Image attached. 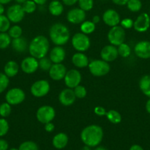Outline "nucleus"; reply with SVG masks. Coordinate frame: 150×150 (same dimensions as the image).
Instances as JSON below:
<instances>
[{"label": "nucleus", "mask_w": 150, "mask_h": 150, "mask_svg": "<svg viewBox=\"0 0 150 150\" xmlns=\"http://www.w3.org/2000/svg\"><path fill=\"white\" fill-rule=\"evenodd\" d=\"M104 136V132L101 126L91 125L81 131L80 139L82 143L90 147H96L101 142Z\"/></svg>", "instance_id": "1"}, {"label": "nucleus", "mask_w": 150, "mask_h": 150, "mask_svg": "<svg viewBox=\"0 0 150 150\" xmlns=\"http://www.w3.org/2000/svg\"><path fill=\"white\" fill-rule=\"evenodd\" d=\"M50 43L48 38L44 35H38L32 38L29 43L28 51L32 57L40 59L46 57L49 51Z\"/></svg>", "instance_id": "2"}, {"label": "nucleus", "mask_w": 150, "mask_h": 150, "mask_svg": "<svg viewBox=\"0 0 150 150\" xmlns=\"http://www.w3.org/2000/svg\"><path fill=\"white\" fill-rule=\"evenodd\" d=\"M49 38L56 45H66L70 39V31L65 24L56 23L51 25L49 32Z\"/></svg>", "instance_id": "3"}, {"label": "nucleus", "mask_w": 150, "mask_h": 150, "mask_svg": "<svg viewBox=\"0 0 150 150\" xmlns=\"http://www.w3.org/2000/svg\"><path fill=\"white\" fill-rule=\"evenodd\" d=\"M88 67L91 74L96 77L106 76L110 70V64L102 59L92 60L89 62Z\"/></svg>", "instance_id": "4"}, {"label": "nucleus", "mask_w": 150, "mask_h": 150, "mask_svg": "<svg viewBox=\"0 0 150 150\" xmlns=\"http://www.w3.org/2000/svg\"><path fill=\"white\" fill-rule=\"evenodd\" d=\"M71 45L78 52H85L91 46L89 37L82 32H77L71 38Z\"/></svg>", "instance_id": "5"}, {"label": "nucleus", "mask_w": 150, "mask_h": 150, "mask_svg": "<svg viewBox=\"0 0 150 150\" xmlns=\"http://www.w3.org/2000/svg\"><path fill=\"white\" fill-rule=\"evenodd\" d=\"M107 40L111 45L119 46V45L124 42L125 29L119 25L113 26L108 31Z\"/></svg>", "instance_id": "6"}, {"label": "nucleus", "mask_w": 150, "mask_h": 150, "mask_svg": "<svg viewBox=\"0 0 150 150\" xmlns=\"http://www.w3.org/2000/svg\"><path fill=\"white\" fill-rule=\"evenodd\" d=\"M26 98L23 89L19 87L11 88L5 94V100L11 105H17L22 103Z\"/></svg>", "instance_id": "7"}, {"label": "nucleus", "mask_w": 150, "mask_h": 150, "mask_svg": "<svg viewBox=\"0 0 150 150\" xmlns=\"http://www.w3.org/2000/svg\"><path fill=\"white\" fill-rule=\"evenodd\" d=\"M55 115V110L51 105H42L36 111L37 120L44 125L52 122Z\"/></svg>", "instance_id": "8"}, {"label": "nucleus", "mask_w": 150, "mask_h": 150, "mask_svg": "<svg viewBox=\"0 0 150 150\" xmlns=\"http://www.w3.org/2000/svg\"><path fill=\"white\" fill-rule=\"evenodd\" d=\"M49 82L45 79H41L34 82L30 87V92L35 98H43L48 95L50 91Z\"/></svg>", "instance_id": "9"}, {"label": "nucleus", "mask_w": 150, "mask_h": 150, "mask_svg": "<svg viewBox=\"0 0 150 150\" xmlns=\"http://www.w3.org/2000/svg\"><path fill=\"white\" fill-rule=\"evenodd\" d=\"M22 5L20 4H14L8 7L6 11V16L11 23H19L21 21L25 16Z\"/></svg>", "instance_id": "10"}, {"label": "nucleus", "mask_w": 150, "mask_h": 150, "mask_svg": "<svg viewBox=\"0 0 150 150\" xmlns=\"http://www.w3.org/2000/svg\"><path fill=\"white\" fill-rule=\"evenodd\" d=\"M63 80L65 84L68 88L73 89L74 88L80 84L82 81V75L80 72L76 69H71L67 70Z\"/></svg>", "instance_id": "11"}, {"label": "nucleus", "mask_w": 150, "mask_h": 150, "mask_svg": "<svg viewBox=\"0 0 150 150\" xmlns=\"http://www.w3.org/2000/svg\"><path fill=\"white\" fill-rule=\"evenodd\" d=\"M86 12L79 7H74L69 10L66 15V18L72 24H79L85 21Z\"/></svg>", "instance_id": "12"}, {"label": "nucleus", "mask_w": 150, "mask_h": 150, "mask_svg": "<svg viewBox=\"0 0 150 150\" xmlns=\"http://www.w3.org/2000/svg\"><path fill=\"white\" fill-rule=\"evenodd\" d=\"M150 27V16L146 13H142L134 21L133 28L136 32H145Z\"/></svg>", "instance_id": "13"}, {"label": "nucleus", "mask_w": 150, "mask_h": 150, "mask_svg": "<svg viewBox=\"0 0 150 150\" xmlns=\"http://www.w3.org/2000/svg\"><path fill=\"white\" fill-rule=\"evenodd\" d=\"M20 67L24 73L32 74L35 72H36L38 69L39 68L38 59L32 57V56L25 57L21 62Z\"/></svg>", "instance_id": "14"}, {"label": "nucleus", "mask_w": 150, "mask_h": 150, "mask_svg": "<svg viewBox=\"0 0 150 150\" xmlns=\"http://www.w3.org/2000/svg\"><path fill=\"white\" fill-rule=\"evenodd\" d=\"M135 55L142 59H150V42L148 40H141L135 44L134 47Z\"/></svg>", "instance_id": "15"}, {"label": "nucleus", "mask_w": 150, "mask_h": 150, "mask_svg": "<svg viewBox=\"0 0 150 150\" xmlns=\"http://www.w3.org/2000/svg\"><path fill=\"white\" fill-rule=\"evenodd\" d=\"M102 20L107 26L113 27L117 26L121 22L120 15L114 9H107L102 15Z\"/></svg>", "instance_id": "16"}, {"label": "nucleus", "mask_w": 150, "mask_h": 150, "mask_svg": "<svg viewBox=\"0 0 150 150\" xmlns=\"http://www.w3.org/2000/svg\"><path fill=\"white\" fill-rule=\"evenodd\" d=\"M67 72L66 66L62 63L52 64L51 68L49 70V76L53 81H61L64 79Z\"/></svg>", "instance_id": "17"}, {"label": "nucleus", "mask_w": 150, "mask_h": 150, "mask_svg": "<svg viewBox=\"0 0 150 150\" xmlns=\"http://www.w3.org/2000/svg\"><path fill=\"white\" fill-rule=\"evenodd\" d=\"M119 53L116 46L111 45H107L102 48L100 52L101 59L107 62H111L118 58Z\"/></svg>", "instance_id": "18"}, {"label": "nucleus", "mask_w": 150, "mask_h": 150, "mask_svg": "<svg viewBox=\"0 0 150 150\" xmlns=\"http://www.w3.org/2000/svg\"><path fill=\"white\" fill-rule=\"evenodd\" d=\"M58 99L61 105L64 106H70L74 103L76 98L73 89L67 87L60 92Z\"/></svg>", "instance_id": "19"}, {"label": "nucleus", "mask_w": 150, "mask_h": 150, "mask_svg": "<svg viewBox=\"0 0 150 150\" xmlns=\"http://www.w3.org/2000/svg\"><path fill=\"white\" fill-rule=\"evenodd\" d=\"M66 51L60 45H56L51 48L49 53V59L53 64L62 63L66 58Z\"/></svg>", "instance_id": "20"}, {"label": "nucleus", "mask_w": 150, "mask_h": 150, "mask_svg": "<svg viewBox=\"0 0 150 150\" xmlns=\"http://www.w3.org/2000/svg\"><path fill=\"white\" fill-rule=\"evenodd\" d=\"M71 62L77 68H84L88 66L89 59L83 52H76L72 56Z\"/></svg>", "instance_id": "21"}, {"label": "nucleus", "mask_w": 150, "mask_h": 150, "mask_svg": "<svg viewBox=\"0 0 150 150\" xmlns=\"http://www.w3.org/2000/svg\"><path fill=\"white\" fill-rule=\"evenodd\" d=\"M16 52L17 53H24L28 50V44L27 40L24 37L12 39L11 45H10Z\"/></svg>", "instance_id": "22"}, {"label": "nucleus", "mask_w": 150, "mask_h": 150, "mask_svg": "<svg viewBox=\"0 0 150 150\" xmlns=\"http://www.w3.org/2000/svg\"><path fill=\"white\" fill-rule=\"evenodd\" d=\"M69 143V136L64 133L56 134L52 139V145L57 149H62L66 147Z\"/></svg>", "instance_id": "23"}, {"label": "nucleus", "mask_w": 150, "mask_h": 150, "mask_svg": "<svg viewBox=\"0 0 150 150\" xmlns=\"http://www.w3.org/2000/svg\"><path fill=\"white\" fill-rule=\"evenodd\" d=\"M19 71V65L14 60H10L4 66V73L9 78H13Z\"/></svg>", "instance_id": "24"}, {"label": "nucleus", "mask_w": 150, "mask_h": 150, "mask_svg": "<svg viewBox=\"0 0 150 150\" xmlns=\"http://www.w3.org/2000/svg\"><path fill=\"white\" fill-rule=\"evenodd\" d=\"M48 10L53 16H59L62 15L64 10V7L60 0H51L48 6Z\"/></svg>", "instance_id": "25"}, {"label": "nucleus", "mask_w": 150, "mask_h": 150, "mask_svg": "<svg viewBox=\"0 0 150 150\" xmlns=\"http://www.w3.org/2000/svg\"><path fill=\"white\" fill-rule=\"evenodd\" d=\"M139 89L147 98H150V75H144L140 79Z\"/></svg>", "instance_id": "26"}, {"label": "nucleus", "mask_w": 150, "mask_h": 150, "mask_svg": "<svg viewBox=\"0 0 150 150\" xmlns=\"http://www.w3.org/2000/svg\"><path fill=\"white\" fill-rule=\"evenodd\" d=\"M96 29V24L92 21H84L80 25L81 32L88 35L92 34Z\"/></svg>", "instance_id": "27"}, {"label": "nucleus", "mask_w": 150, "mask_h": 150, "mask_svg": "<svg viewBox=\"0 0 150 150\" xmlns=\"http://www.w3.org/2000/svg\"><path fill=\"white\" fill-rule=\"evenodd\" d=\"M106 117L108 121L113 124H119L122 120V117L119 112L116 110H110L106 113Z\"/></svg>", "instance_id": "28"}, {"label": "nucleus", "mask_w": 150, "mask_h": 150, "mask_svg": "<svg viewBox=\"0 0 150 150\" xmlns=\"http://www.w3.org/2000/svg\"><path fill=\"white\" fill-rule=\"evenodd\" d=\"M12 38L7 32H0V49H6L11 45Z\"/></svg>", "instance_id": "29"}, {"label": "nucleus", "mask_w": 150, "mask_h": 150, "mask_svg": "<svg viewBox=\"0 0 150 150\" xmlns=\"http://www.w3.org/2000/svg\"><path fill=\"white\" fill-rule=\"evenodd\" d=\"M142 2L141 0H129L126 4L127 9L132 13H138L142 8Z\"/></svg>", "instance_id": "30"}, {"label": "nucleus", "mask_w": 150, "mask_h": 150, "mask_svg": "<svg viewBox=\"0 0 150 150\" xmlns=\"http://www.w3.org/2000/svg\"><path fill=\"white\" fill-rule=\"evenodd\" d=\"M118 49V53H119V55L121 56L123 58H127L128 57H129L131 54V48L128 44L123 42L121 45H119L117 48Z\"/></svg>", "instance_id": "31"}, {"label": "nucleus", "mask_w": 150, "mask_h": 150, "mask_svg": "<svg viewBox=\"0 0 150 150\" xmlns=\"http://www.w3.org/2000/svg\"><path fill=\"white\" fill-rule=\"evenodd\" d=\"M7 33L10 35V38L12 39H15V38H20L22 36V33H23V30L22 28L19 25H14V26H10L9 30L7 31Z\"/></svg>", "instance_id": "32"}, {"label": "nucleus", "mask_w": 150, "mask_h": 150, "mask_svg": "<svg viewBox=\"0 0 150 150\" xmlns=\"http://www.w3.org/2000/svg\"><path fill=\"white\" fill-rule=\"evenodd\" d=\"M21 5L22 7H23L24 11L25 12V13H27V14L33 13L37 9V4L32 0H26Z\"/></svg>", "instance_id": "33"}, {"label": "nucleus", "mask_w": 150, "mask_h": 150, "mask_svg": "<svg viewBox=\"0 0 150 150\" xmlns=\"http://www.w3.org/2000/svg\"><path fill=\"white\" fill-rule=\"evenodd\" d=\"M12 105L8 103L4 102L0 104V117L7 118L10 115L12 111Z\"/></svg>", "instance_id": "34"}, {"label": "nucleus", "mask_w": 150, "mask_h": 150, "mask_svg": "<svg viewBox=\"0 0 150 150\" xmlns=\"http://www.w3.org/2000/svg\"><path fill=\"white\" fill-rule=\"evenodd\" d=\"M38 64H39V68L41 70L45 72H49V70L51 68L53 63L51 62L49 58H47L46 57H44L43 58L38 59Z\"/></svg>", "instance_id": "35"}, {"label": "nucleus", "mask_w": 150, "mask_h": 150, "mask_svg": "<svg viewBox=\"0 0 150 150\" xmlns=\"http://www.w3.org/2000/svg\"><path fill=\"white\" fill-rule=\"evenodd\" d=\"M10 21L5 15H0V32H7L10 28Z\"/></svg>", "instance_id": "36"}, {"label": "nucleus", "mask_w": 150, "mask_h": 150, "mask_svg": "<svg viewBox=\"0 0 150 150\" xmlns=\"http://www.w3.org/2000/svg\"><path fill=\"white\" fill-rule=\"evenodd\" d=\"M78 6L84 11L88 12L93 9L94 4V0H78Z\"/></svg>", "instance_id": "37"}, {"label": "nucleus", "mask_w": 150, "mask_h": 150, "mask_svg": "<svg viewBox=\"0 0 150 150\" xmlns=\"http://www.w3.org/2000/svg\"><path fill=\"white\" fill-rule=\"evenodd\" d=\"M10 78L7 77L4 73L0 72V94L3 93L7 89L10 83Z\"/></svg>", "instance_id": "38"}, {"label": "nucleus", "mask_w": 150, "mask_h": 150, "mask_svg": "<svg viewBox=\"0 0 150 150\" xmlns=\"http://www.w3.org/2000/svg\"><path fill=\"white\" fill-rule=\"evenodd\" d=\"M19 150H39L38 144L32 141H26L20 144Z\"/></svg>", "instance_id": "39"}, {"label": "nucleus", "mask_w": 150, "mask_h": 150, "mask_svg": "<svg viewBox=\"0 0 150 150\" xmlns=\"http://www.w3.org/2000/svg\"><path fill=\"white\" fill-rule=\"evenodd\" d=\"M10 129V125L6 118H0V137L6 136Z\"/></svg>", "instance_id": "40"}, {"label": "nucleus", "mask_w": 150, "mask_h": 150, "mask_svg": "<svg viewBox=\"0 0 150 150\" xmlns=\"http://www.w3.org/2000/svg\"><path fill=\"white\" fill-rule=\"evenodd\" d=\"M74 92L75 94V96L76 98H79V99H82V98H85L87 95V89L84 86L82 85H78L77 86H76L75 88L73 89Z\"/></svg>", "instance_id": "41"}, {"label": "nucleus", "mask_w": 150, "mask_h": 150, "mask_svg": "<svg viewBox=\"0 0 150 150\" xmlns=\"http://www.w3.org/2000/svg\"><path fill=\"white\" fill-rule=\"evenodd\" d=\"M120 23L121 26H122L124 29H129L133 27L134 21L132 20L131 18H124L122 20H121Z\"/></svg>", "instance_id": "42"}, {"label": "nucleus", "mask_w": 150, "mask_h": 150, "mask_svg": "<svg viewBox=\"0 0 150 150\" xmlns=\"http://www.w3.org/2000/svg\"><path fill=\"white\" fill-rule=\"evenodd\" d=\"M94 114L96 115L99 116V117H103V116H105L106 115V109L102 106H96L94 108Z\"/></svg>", "instance_id": "43"}, {"label": "nucleus", "mask_w": 150, "mask_h": 150, "mask_svg": "<svg viewBox=\"0 0 150 150\" xmlns=\"http://www.w3.org/2000/svg\"><path fill=\"white\" fill-rule=\"evenodd\" d=\"M44 129L47 133H51L54 130V125L51 122L46 123V124L44 125Z\"/></svg>", "instance_id": "44"}, {"label": "nucleus", "mask_w": 150, "mask_h": 150, "mask_svg": "<svg viewBox=\"0 0 150 150\" xmlns=\"http://www.w3.org/2000/svg\"><path fill=\"white\" fill-rule=\"evenodd\" d=\"M8 142L3 139H0V150H8Z\"/></svg>", "instance_id": "45"}, {"label": "nucleus", "mask_w": 150, "mask_h": 150, "mask_svg": "<svg viewBox=\"0 0 150 150\" xmlns=\"http://www.w3.org/2000/svg\"><path fill=\"white\" fill-rule=\"evenodd\" d=\"M62 2L65 5L71 7L78 2V0H62Z\"/></svg>", "instance_id": "46"}, {"label": "nucleus", "mask_w": 150, "mask_h": 150, "mask_svg": "<svg viewBox=\"0 0 150 150\" xmlns=\"http://www.w3.org/2000/svg\"><path fill=\"white\" fill-rule=\"evenodd\" d=\"M113 4L118 6H124L126 5L129 0H111Z\"/></svg>", "instance_id": "47"}, {"label": "nucleus", "mask_w": 150, "mask_h": 150, "mask_svg": "<svg viewBox=\"0 0 150 150\" xmlns=\"http://www.w3.org/2000/svg\"><path fill=\"white\" fill-rule=\"evenodd\" d=\"M129 150H144L143 149V147L141 146L138 144H134L132 146H131V147L129 148Z\"/></svg>", "instance_id": "48"}, {"label": "nucleus", "mask_w": 150, "mask_h": 150, "mask_svg": "<svg viewBox=\"0 0 150 150\" xmlns=\"http://www.w3.org/2000/svg\"><path fill=\"white\" fill-rule=\"evenodd\" d=\"M32 1H35V2L37 4V5L42 6V5H44L48 0H32Z\"/></svg>", "instance_id": "49"}, {"label": "nucleus", "mask_w": 150, "mask_h": 150, "mask_svg": "<svg viewBox=\"0 0 150 150\" xmlns=\"http://www.w3.org/2000/svg\"><path fill=\"white\" fill-rule=\"evenodd\" d=\"M100 20H101V18H100V17L99 16H97V15H96V16H94V17L92 18V21L94 22L95 24H96V23H99L100 22Z\"/></svg>", "instance_id": "50"}, {"label": "nucleus", "mask_w": 150, "mask_h": 150, "mask_svg": "<svg viewBox=\"0 0 150 150\" xmlns=\"http://www.w3.org/2000/svg\"><path fill=\"white\" fill-rule=\"evenodd\" d=\"M145 108H146V111H147V113L150 114V98L146 101V103Z\"/></svg>", "instance_id": "51"}, {"label": "nucleus", "mask_w": 150, "mask_h": 150, "mask_svg": "<svg viewBox=\"0 0 150 150\" xmlns=\"http://www.w3.org/2000/svg\"><path fill=\"white\" fill-rule=\"evenodd\" d=\"M4 12H5V8H4V4L0 3V15H4Z\"/></svg>", "instance_id": "52"}, {"label": "nucleus", "mask_w": 150, "mask_h": 150, "mask_svg": "<svg viewBox=\"0 0 150 150\" xmlns=\"http://www.w3.org/2000/svg\"><path fill=\"white\" fill-rule=\"evenodd\" d=\"M12 1H13V0H0V3L4 5V4H9V3L11 2Z\"/></svg>", "instance_id": "53"}, {"label": "nucleus", "mask_w": 150, "mask_h": 150, "mask_svg": "<svg viewBox=\"0 0 150 150\" xmlns=\"http://www.w3.org/2000/svg\"><path fill=\"white\" fill-rule=\"evenodd\" d=\"M94 150H107L106 148H104V146H96V148L94 149Z\"/></svg>", "instance_id": "54"}, {"label": "nucleus", "mask_w": 150, "mask_h": 150, "mask_svg": "<svg viewBox=\"0 0 150 150\" xmlns=\"http://www.w3.org/2000/svg\"><path fill=\"white\" fill-rule=\"evenodd\" d=\"M26 0H15V1H16L17 4H22L24 2H25Z\"/></svg>", "instance_id": "55"}, {"label": "nucleus", "mask_w": 150, "mask_h": 150, "mask_svg": "<svg viewBox=\"0 0 150 150\" xmlns=\"http://www.w3.org/2000/svg\"><path fill=\"white\" fill-rule=\"evenodd\" d=\"M81 150H92V149H91V147H90V146L85 145V146H84V147H82V149Z\"/></svg>", "instance_id": "56"}, {"label": "nucleus", "mask_w": 150, "mask_h": 150, "mask_svg": "<svg viewBox=\"0 0 150 150\" xmlns=\"http://www.w3.org/2000/svg\"><path fill=\"white\" fill-rule=\"evenodd\" d=\"M9 150H19V149H16V148H11V149H10Z\"/></svg>", "instance_id": "57"}, {"label": "nucleus", "mask_w": 150, "mask_h": 150, "mask_svg": "<svg viewBox=\"0 0 150 150\" xmlns=\"http://www.w3.org/2000/svg\"><path fill=\"white\" fill-rule=\"evenodd\" d=\"M101 1H107V0H101Z\"/></svg>", "instance_id": "58"}, {"label": "nucleus", "mask_w": 150, "mask_h": 150, "mask_svg": "<svg viewBox=\"0 0 150 150\" xmlns=\"http://www.w3.org/2000/svg\"><path fill=\"white\" fill-rule=\"evenodd\" d=\"M149 16H150V10H149Z\"/></svg>", "instance_id": "59"}]
</instances>
